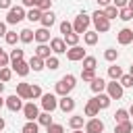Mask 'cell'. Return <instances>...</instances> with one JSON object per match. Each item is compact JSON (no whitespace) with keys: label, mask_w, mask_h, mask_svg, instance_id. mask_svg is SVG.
Instances as JSON below:
<instances>
[{"label":"cell","mask_w":133,"mask_h":133,"mask_svg":"<svg viewBox=\"0 0 133 133\" xmlns=\"http://www.w3.org/2000/svg\"><path fill=\"white\" fill-rule=\"evenodd\" d=\"M6 35V21H0V37Z\"/></svg>","instance_id":"cell-50"},{"label":"cell","mask_w":133,"mask_h":133,"mask_svg":"<svg viewBox=\"0 0 133 133\" xmlns=\"http://www.w3.org/2000/svg\"><path fill=\"white\" fill-rule=\"evenodd\" d=\"M102 12H104V17H106L108 21H112V19H116V17H118V8H116V6H112V4L104 6V8H102Z\"/></svg>","instance_id":"cell-22"},{"label":"cell","mask_w":133,"mask_h":133,"mask_svg":"<svg viewBox=\"0 0 133 133\" xmlns=\"http://www.w3.org/2000/svg\"><path fill=\"white\" fill-rule=\"evenodd\" d=\"M21 133H39V125H37L35 121H27V123L23 125Z\"/></svg>","instance_id":"cell-29"},{"label":"cell","mask_w":133,"mask_h":133,"mask_svg":"<svg viewBox=\"0 0 133 133\" xmlns=\"http://www.w3.org/2000/svg\"><path fill=\"white\" fill-rule=\"evenodd\" d=\"M123 89H125V87H123L118 81H114V79H112L110 83H106V94L110 96V100H121V98H123Z\"/></svg>","instance_id":"cell-5"},{"label":"cell","mask_w":133,"mask_h":133,"mask_svg":"<svg viewBox=\"0 0 133 133\" xmlns=\"http://www.w3.org/2000/svg\"><path fill=\"white\" fill-rule=\"evenodd\" d=\"M4 39H6V44H8V46H15V44L19 42V33H17V31H6Z\"/></svg>","instance_id":"cell-38"},{"label":"cell","mask_w":133,"mask_h":133,"mask_svg":"<svg viewBox=\"0 0 133 133\" xmlns=\"http://www.w3.org/2000/svg\"><path fill=\"white\" fill-rule=\"evenodd\" d=\"M64 54H66V58H69L71 62H79V60L85 58V50H83L79 44H77V46H71V50H66Z\"/></svg>","instance_id":"cell-9"},{"label":"cell","mask_w":133,"mask_h":133,"mask_svg":"<svg viewBox=\"0 0 133 133\" xmlns=\"http://www.w3.org/2000/svg\"><path fill=\"white\" fill-rule=\"evenodd\" d=\"M46 129H48V133H64V127L58 125V123H52V125H48Z\"/></svg>","instance_id":"cell-45"},{"label":"cell","mask_w":133,"mask_h":133,"mask_svg":"<svg viewBox=\"0 0 133 133\" xmlns=\"http://www.w3.org/2000/svg\"><path fill=\"white\" fill-rule=\"evenodd\" d=\"M89 23H91V17H87L85 12H81V15H77L75 21H73V31L79 33V35H83V33L89 29Z\"/></svg>","instance_id":"cell-3"},{"label":"cell","mask_w":133,"mask_h":133,"mask_svg":"<svg viewBox=\"0 0 133 133\" xmlns=\"http://www.w3.org/2000/svg\"><path fill=\"white\" fill-rule=\"evenodd\" d=\"M71 31H73V23L62 21V23H60V33H62V35H66V33H71Z\"/></svg>","instance_id":"cell-47"},{"label":"cell","mask_w":133,"mask_h":133,"mask_svg":"<svg viewBox=\"0 0 133 133\" xmlns=\"http://www.w3.org/2000/svg\"><path fill=\"white\" fill-rule=\"evenodd\" d=\"M10 66H12V71H15L19 77H27V75L31 73V69H29V62H25V60H17V62H12Z\"/></svg>","instance_id":"cell-12"},{"label":"cell","mask_w":133,"mask_h":133,"mask_svg":"<svg viewBox=\"0 0 133 133\" xmlns=\"http://www.w3.org/2000/svg\"><path fill=\"white\" fill-rule=\"evenodd\" d=\"M25 8L23 6H10L8 8V15H6V23L8 25H17V23H21L23 19H25Z\"/></svg>","instance_id":"cell-4"},{"label":"cell","mask_w":133,"mask_h":133,"mask_svg":"<svg viewBox=\"0 0 133 133\" xmlns=\"http://www.w3.org/2000/svg\"><path fill=\"white\" fill-rule=\"evenodd\" d=\"M94 77H96V69H83L81 71V79L83 81H91Z\"/></svg>","instance_id":"cell-44"},{"label":"cell","mask_w":133,"mask_h":133,"mask_svg":"<svg viewBox=\"0 0 133 133\" xmlns=\"http://www.w3.org/2000/svg\"><path fill=\"white\" fill-rule=\"evenodd\" d=\"M42 98V87L39 85H29V100H37Z\"/></svg>","instance_id":"cell-41"},{"label":"cell","mask_w":133,"mask_h":133,"mask_svg":"<svg viewBox=\"0 0 133 133\" xmlns=\"http://www.w3.org/2000/svg\"><path fill=\"white\" fill-rule=\"evenodd\" d=\"M29 69H31V71H35V73H39L42 69H46L44 58H39V56H35V54H33V56L29 58Z\"/></svg>","instance_id":"cell-19"},{"label":"cell","mask_w":133,"mask_h":133,"mask_svg":"<svg viewBox=\"0 0 133 133\" xmlns=\"http://www.w3.org/2000/svg\"><path fill=\"white\" fill-rule=\"evenodd\" d=\"M10 62H17V60H23V56H25V52L21 50V48H15V50H10Z\"/></svg>","instance_id":"cell-39"},{"label":"cell","mask_w":133,"mask_h":133,"mask_svg":"<svg viewBox=\"0 0 133 133\" xmlns=\"http://www.w3.org/2000/svg\"><path fill=\"white\" fill-rule=\"evenodd\" d=\"M118 83H121L123 87H133V75H129V73L125 75V73H123L121 79H118Z\"/></svg>","instance_id":"cell-42"},{"label":"cell","mask_w":133,"mask_h":133,"mask_svg":"<svg viewBox=\"0 0 133 133\" xmlns=\"http://www.w3.org/2000/svg\"><path fill=\"white\" fill-rule=\"evenodd\" d=\"M83 112H85V116H98V114H100V106L96 104V100H94V98H91V100H87V104H85Z\"/></svg>","instance_id":"cell-18"},{"label":"cell","mask_w":133,"mask_h":133,"mask_svg":"<svg viewBox=\"0 0 133 133\" xmlns=\"http://www.w3.org/2000/svg\"><path fill=\"white\" fill-rule=\"evenodd\" d=\"M127 8H129V10H133V0H129V2H127Z\"/></svg>","instance_id":"cell-54"},{"label":"cell","mask_w":133,"mask_h":133,"mask_svg":"<svg viewBox=\"0 0 133 133\" xmlns=\"http://www.w3.org/2000/svg\"><path fill=\"white\" fill-rule=\"evenodd\" d=\"M4 106V98H2V94H0V108Z\"/></svg>","instance_id":"cell-57"},{"label":"cell","mask_w":133,"mask_h":133,"mask_svg":"<svg viewBox=\"0 0 133 133\" xmlns=\"http://www.w3.org/2000/svg\"><path fill=\"white\" fill-rule=\"evenodd\" d=\"M33 6L44 12V10H50L52 8V0H33Z\"/></svg>","instance_id":"cell-33"},{"label":"cell","mask_w":133,"mask_h":133,"mask_svg":"<svg viewBox=\"0 0 133 133\" xmlns=\"http://www.w3.org/2000/svg\"><path fill=\"white\" fill-rule=\"evenodd\" d=\"M8 62H10V56L6 54V50L0 48V69H2V66H8Z\"/></svg>","instance_id":"cell-46"},{"label":"cell","mask_w":133,"mask_h":133,"mask_svg":"<svg viewBox=\"0 0 133 133\" xmlns=\"http://www.w3.org/2000/svg\"><path fill=\"white\" fill-rule=\"evenodd\" d=\"M94 100H96V104L100 106V110L108 108V106H110V102H112L108 94H96V96H94Z\"/></svg>","instance_id":"cell-20"},{"label":"cell","mask_w":133,"mask_h":133,"mask_svg":"<svg viewBox=\"0 0 133 133\" xmlns=\"http://www.w3.org/2000/svg\"><path fill=\"white\" fill-rule=\"evenodd\" d=\"M98 39H100V33H98V31H89V29H87V31L83 33V42H85L87 46H96Z\"/></svg>","instance_id":"cell-21"},{"label":"cell","mask_w":133,"mask_h":133,"mask_svg":"<svg viewBox=\"0 0 133 133\" xmlns=\"http://www.w3.org/2000/svg\"><path fill=\"white\" fill-rule=\"evenodd\" d=\"M129 116H133V104L129 106Z\"/></svg>","instance_id":"cell-55"},{"label":"cell","mask_w":133,"mask_h":133,"mask_svg":"<svg viewBox=\"0 0 133 133\" xmlns=\"http://www.w3.org/2000/svg\"><path fill=\"white\" fill-rule=\"evenodd\" d=\"M4 106L10 112H19V110H23V98H19L17 94H12V96L4 98Z\"/></svg>","instance_id":"cell-7"},{"label":"cell","mask_w":133,"mask_h":133,"mask_svg":"<svg viewBox=\"0 0 133 133\" xmlns=\"http://www.w3.org/2000/svg\"><path fill=\"white\" fill-rule=\"evenodd\" d=\"M114 121H116V123L129 121V110H125V108H118V110L114 112Z\"/></svg>","instance_id":"cell-36"},{"label":"cell","mask_w":133,"mask_h":133,"mask_svg":"<svg viewBox=\"0 0 133 133\" xmlns=\"http://www.w3.org/2000/svg\"><path fill=\"white\" fill-rule=\"evenodd\" d=\"M133 131V125L129 121H123V123H116L114 127V133H131Z\"/></svg>","instance_id":"cell-28"},{"label":"cell","mask_w":133,"mask_h":133,"mask_svg":"<svg viewBox=\"0 0 133 133\" xmlns=\"http://www.w3.org/2000/svg\"><path fill=\"white\" fill-rule=\"evenodd\" d=\"M58 108L66 114V112H73L75 110V100L71 98V96H60V100H58Z\"/></svg>","instance_id":"cell-13"},{"label":"cell","mask_w":133,"mask_h":133,"mask_svg":"<svg viewBox=\"0 0 133 133\" xmlns=\"http://www.w3.org/2000/svg\"><path fill=\"white\" fill-rule=\"evenodd\" d=\"M127 2H129V0H112V6H116V8H125Z\"/></svg>","instance_id":"cell-48"},{"label":"cell","mask_w":133,"mask_h":133,"mask_svg":"<svg viewBox=\"0 0 133 133\" xmlns=\"http://www.w3.org/2000/svg\"><path fill=\"white\" fill-rule=\"evenodd\" d=\"M96 2H98V4H100V6H102V8H104V6H108V4H110V2H112V0H96Z\"/></svg>","instance_id":"cell-51"},{"label":"cell","mask_w":133,"mask_h":133,"mask_svg":"<svg viewBox=\"0 0 133 133\" xmlns=\"http://www.w3.org/2000/svg\"><path fill=\"white\" fill-rule=\"evenodd\" d=\"M83 127H85V133H102L104 131V121H100L98 116H91Z\"/></svg>","instance_id":"cell-8"},{"label":"cell","mask_w":133,"mask_h":133,"mask_svg":"<svg viewBox=\"0 0 133 133\" xmlns=\"http://www.w3.org/2000/svg\"><path fill=\"white\" fill-rule=\"evenodd\" d=\"M52 50H50V46H46V44H37V48H35V56H39V58H48V56H52L50 54Z\"/></svg>","instance_id":"cell-24"},{"label":"cell","mask_w":133,"mask_h":133,"mask_svg":"<svg viewBox=\"0 0 133 133\" xmlns=\"http://www.w3.org/2000/svg\"><path fill=\"white\" fill-rule=\"evenodd\" d=\"M118 58V50H114V48H108V50H104V60H108V62H114Z\"/></svg>","instance_id":"cell-35"},{"label":"cell","mask_w":133,"mask_h":133,"mask_svg":"<svg viewBox=\"0 0 133 133\" xmlns=\"http://www.w3.org/2000/svg\"><path fill=\"white\" fill-rule=\"evenodd\" d=\"M91 23H94V27H96L98 33H106V31L110 29V21L104 17L102 10H96V12L91 15Z\"/></svg>","instance_id":"cell-2"},{"label":"cell","mask_w":133,"mask_h":133,"mask_svg":"<svg viewBox=\"0 0 133 133\" xmlns=\"http://www.w3.org/2000/svg\"><path fill=\"white\" fill-rule=\"evenodd\" d=\"M83 125H85V121H83L81 114H75V116L69 118V127L71 129H83Z\"/></svg>","instance_id":"cell-26"},{"label":"cell","mask_w":133,"mask_h":133,"mask_svg":"<svg viewBox=\"0 0 133 133\" xmlns=\"http://www.w3.org/2000/svg\"><path fill=\"white\" fill-rule=\"evenodd\" d=\"M131 133H133V131H131Z\"/></svg>","instance_id":"cell-59"},{"label":"cell","mask_w":133,"mask_h":133,"mask_svg":"<svg viewBox=\"0 0 133 133\" xmlns=\"http://www.w3.org/2000/svg\"><path fill=\"white\" fill-rule=\"evenodd\" d=\"M50 50H52L54 54H64V52H66L64 39H62V37H52V39H50Z\"/></svg>","instance_id":"cell-14"},{"label":"cell","mask_w":133,"mask_h":133,"mask_svg":"<svg viewBox=\"0 0 133 133\" xmlns=\"http://www.w3.org/2000/svg\"><path fill=\"white\" fill-rule=\"evenodd\" d=\"M42 108L46 110V112H54L56 108H58V100H56V96L54 94H42Z\"/></svg>","instance_id":"cell-6"},{"label":"cell","mask_w":133,"mask_h":133,"mask_svg":"<svg viewBox=\"0 0 133 133\" xmlns=\"http://www.w3.org/2000/svg\"><path fill=\"white\" fill-rule=\"evenodd\" d=\"M4 127H6V121H4V118H2V116H0V131H2V129H4Z\"/></svg>","instance_id":"cell-53"},{"label":"cell","mask_w":133,"mask_h":133,"mask_svg":"<svg viewBox=\"0 0 133 133\" xmlns=\"http://www.w3.org/2000/svg\"><path fill=\"white\" fill-rule=\"evenodd\" d=\"M44 64H46V69H50V71H56V69L60 66V60H58L56 56H48V58L44 60Z\"/></svg>","instance_id":"cell-31"},{"label":"cell","mask_w":133,"mask_h":133,"mask_svg":"<svg viewBox=\"0 0 133 133\" xmlns=\"http://www.w3.org/2000/svg\"><path fill=\"white\" fill-rule=\"evenodd\" d=\"M33 39L37 44H48L50 42V29L48 27H39L37 31H33Z\"/></svg>","instance_id":"cell-15"},{"label":"cell","mask_w":133,"mask_h":133,"mask_svg":"<svg viewBox=\"0 0 133 133\" xmlns=\"http://www.w3.org/2000/svg\"><path fill=\"white\" fill-rule=\"evenodd\" d=\"M121 75H123V69H121V66H116V64L108 66V77H110V79L118 81V79H121Z\"/></svg>","instance_id":"cell-32"},{"label":"cell","mask_w":133,"mask_h":133,"mask_svg":"<svg viewBox=\"0 0 133 133\" xmlns=\"http://www.w3.org/2000/svg\"><path fill=\"white\" fill-rule=\"evenodd\" d=\"M62 39H64V44H66V46H77V44H79V33L71 31V33H66Z\"/></svg>","instance_id":"cell-30"},{"label":"cell","mask_w":133,"mask_h":133,"mask_svg":"<svg viewBox=\"0 0 133 133\" xmlns=\"http://www.w3.org/2000/svg\"><path fill=\"white\" fill-rule=\"evenodd\" d=\"M25 19H29L31 23H33V21H39V19H42V10L33 6V8H31V10H29V12L25 15Z\"/></svg>","instance_id":"cell-34"},{"label":"cell","mask_w":133,"mask_h":133,"mask_svg":"<svg viewBox=\"0 0 133 133\" xmlns=\"http://www.w3.org/2000/svg\"><path fill=\"white\" fill-rule=\"evenodd\" d=\"M19 42L31 44V42H33V29H21V31H19Z\"/></svg>","instance_id":"cell-23"},{"label":"cell","mask_w":133,"mask_h":133,"mask_svg":"<svg viewBox=\"0 0 133 133\" xmlns=\"http://www.w3.org/2000/svg\"><path fill=\"white\" fill-rule=\"evenodd\" d=\"M118 19L121 21H133V10H129L127 6L125 8H118Z\"/></svg>","instance_id":"cell-37"},{"label":"cell","mask_w":133,"mask_h":133,"mask_svg":"<svg viewBox=\"0 0 133 133\" xmlns=\"http://www.w3.org/2000/svg\"><path fill=\"white\" fill-rule=\"evenodd\" d=\"M73 133H85L83 129H73Z\"/></svg>","instance_id":"cell-58"},{"label":"cell","mask_w":133,"mask_h":133,"mask_svg":"<svg viewBox=\"0 0 133 133\" xmlns=\"http://www.w3.org/2000/svg\"><path fill=\"white\" fill-rule=\"evenodd\" d=\"M4 91V81H0V94Z\"/></svg>","instance_id":"cell-56"},{"label":"cell","mask_w":133,"mask_h":133,"mask_svg":"<svg viewBox=\"0 0 133 133\" xmlns=\"http://www.w3.org/2000/svg\"><path fill=\"white\" fill-rule=\"evenodd\" d=\"M23 116H25L27 121H37V116H39V108L35 106V102H27V104H23Z\"/></svg>","instance_id":"cell-10"},{"label":"cell","mask_w":133,"mask_h":133,"mask_svg":"<svg viewBox=\"0 0 133 133\" xmlns=\"http://www.w3.org/2000/svg\"><path fill=\"white\" fill-rule=\"evenodd\" d=\"M75 85H77V79H75V75H64L62 79H58L56 81V94L58 96H69L73 89H75Z\"/></svg>","instance_id":"cell-1"},{"label":"cell","mask_w":133,"mask_h":133,"mask_svg":"<svg viewBox=\"0 0 133 133\" xmlns=\"http://www.w3.org/2000/svg\"><path fill=\"white\" fill-rule=\"evenodd\" d=\"M116 42H118L121 46H129V44H133V29L123 27V29L116 33Z\"/></svg>","instance_id":"cell-11"},{"label":"cell","mask_w":133,"mask_h":133,"mask_svg":"<svg viewBox=\"0 0 133 133\" xmlns=\"http://www.w3.org/2000/svg\"><path fill=\"white\" fill-rule=\"evenodd\" d=\"M23 2V6H29V8H33V0H21Z\"/></svg>","instance_id":"cell-52"},{"label":"cell","mask_w":133,"mask_h":133,"mask_svg":"<svg viewBox=\"0 0 133 133\" xmlns=\"http://www.w3.org/2000/svg\"><path fill=\"white\" fill-rule=\"evenodd\" d=\"M54 121H52V112H39V116H37V125H42V127H48V125H52Z\"/></svg>","instance_id":"cell-25"},{"label":"cell","mask_w":133,"mask_h":133,"mask_svg":"<svg viewBox=\"0 0 133 133\" xmlns=\"http://www.w3.org/2000/svg\"><path fill=\"white\" fill-rule=\"evenodd\" d=\"M39 23H42V27H48V29H50V27L56 23V15H54L52 10H44V12H42Z\"/></svg>","instance_id":"cell-16"},{"label":"cell","mask_w":133,"mask_h":133,"mask_svg":"<svg viewBox=\"0 0 133 133\" xmlns=\"http://www.w3.org/2000/svg\"><path fill=\"white\" fill-rule=\"evenodd\" d=\"M81 62H83V69H96V66H98V60H96V56H85Z\"/></svg>","instance_id":"cell-40"},{"label":"cell","mask_w":133,"mask_h":133,"mask_svg":"<svg viewBox=\"0 0 133 133\" xmlns=\"http://www.w3.org/2000/svg\"><path fill=\"white\" fill-rule=\"evenodd\" d=\"M17 96L23 100H29V83H17Z\"/></svg>","instance_id":"cell-27"},{"label":"cell","mask_w":133,"mask_h":133,"mask_svg":"<svg viewBox=\"0 0 133 133\" xmlns=\"http://www.w3.org/2000/svg\"><path fill=\"white\" fill-rule=\"evenodd\" d=\"M89 87H91L94 94H102V91L106 89V81H104L102 77H94V79L89 81Z\"/></svg>","instance_id":"cell-17"},{"label":"cell","mask_w":133,"mask_h":133,"mask_svg":"<svg viewBox=\"0 0 133 133\" xmlns=\"http://www.w3.org/2000/svg\"><path fill=\"white\" fill-rule=\"evenodd\" d=\"M10 6H12V0H0V8H6L8 10Z\"/></svg>","instance_id":"cell-49"},{"label":"cell","mask_w":133,"mask_h":133,"mask_svg":"<svg viewBox=\"0 0 133 133\" xmlns=\"http://www.w3.org/2000/svg\"><path fill=\"white\" fill-rule=\"evenodd\" d=\"M10 77H12V69H8V66H2L0 69V81H10Z\"/></svg>","instance_id":"cell-43"}]
</instances>
